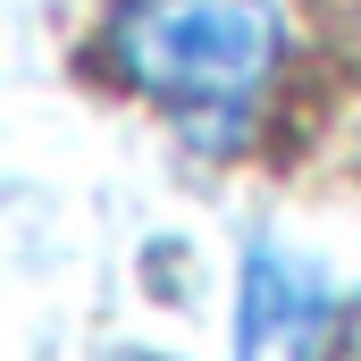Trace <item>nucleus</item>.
<instances>
[{"label": "nucleus", "mask_w": 361, "mask_h": 361, "mask_svg": "<svg viewBox=\"0 0 361 361\" xmlns=\"http://www.w3.org/2000/svg\"><path fill=\"white\" fill-rule=\"evenodd\" d=\"M328 361H361V311L336 328V345H328Z\"/></svg>", "instance_id": "3"}, {"label": "nucleus", "mask_w": 361, "mask_h": 361, "mask_svg": "<svg viewBox=\"0 0 361 361\" xmlns=\"http://www.w3.org/2000/svg\"><path fill=\"white\" fill-rule=\"evenodd\" d=\"M135 361H160V353H135Z\"/></svg>", "instance_id": "4"}, {"label": "nucleus", "mask_w": 361, "mask_h": 361, "mask_svg": "<svg viewBox=\"0 0 361 361\" xmlns=\"http://www.w3.org/2000/svg\"><path fill=\"white\" fill-rule=\"evenodd\" d=\"M336 336V294L286 244H252L235 277V361H311Z\"/></svg>", "instance_id": "2"}, {"label": "nucleus", "mask_w": 361, "mask_h": 361, "mask_svg": "<svg viewBox=\"0 0 361 361\" xmlns=\"http://www.w3.org/2000/svg\"><path fill=\"white\" fill-rule=\"evenodd\" d=\"M118 85L143 92L202 160L252 143L286 68V8L277 0H118L101 25Z\"/></svg>", "instance_id": "1"}]
</instances>
